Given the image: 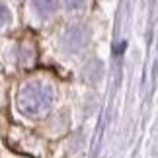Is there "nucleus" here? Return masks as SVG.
<instances>
[{"label":"nucleus","instance_id":"nucleus-1","mask_svg":"<svg viewBox=\"0 0 158 158\" xmlns=\"http://www.w3.org/2000/svg\"><path fill=\"white\" fill-rule=\"evenodd\" d=\"M53 104V90L43 82H27L18 94V107L27 117H41Z\"/></svg>","mask_w":158,"mask_h":158},{"label":"nucleus","instance_id":"nucleus-2","mask_svg":"<svg viewBox=\"0 0 158 158\" xmlns=\"http://www.w3.org/2000/svg\"><path fill=\"white\" fill-rule=\"evenodd\" d=\"M86 41V29L82 26H72L63 35V47L66 51H78Z\"/></svg>","mask_w":158,"mask_h":158},{"label":"nucleus","instance_id":"nucleus-3","mask_svg":"<svg viewBox=\"0 0 158 158\" xmlns=\"http://www.w3.org/2000/svg\"><path fill=\"white\" fill-rule=\"evenodd\" d=\"M35 6L43 16H49L57 8V0H35Z\"/></svg>","mask_w":158,"mask_h":158},{"label":"nucleus","instance_id":"nucleus-4","mask_svg":"<svg viewBox=\"0 0 158 158\" xmlns=\"http://www.w3.org/2000/svg\"><path fill=\"white\" fill-rule=\"evenodd\" d=\"M8 20H10V12H8V8L0 6V23H6Z\"/></svg>","mask_w":158,"mask_h":158},{"label":"nucleus","instance_id":"nucleus-5","mask_svg":"<svg viewBox=\"0 0 158 158\" xmlns=\"http://www.w3.org/2000/svg\"><path fill=\"white\" fill-rule=\"evenodd\" d=\"M84 0H66V4H69V8H78V6H82Z\"/></svg>","mask_w":158,"mask_h":158}]
</instances>
